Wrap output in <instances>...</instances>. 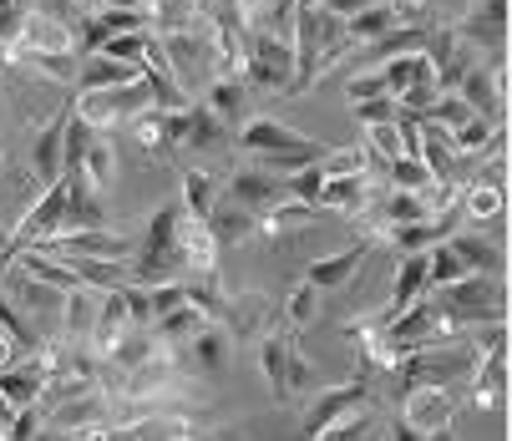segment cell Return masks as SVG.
I'll use <instances>...</instances> for the list:
<instances>
[{
	"instance_id": "cell-37",
	"label": "cell",
	"mask_w": 512,
	"mask_h": 441,
	"mask_svg": "<svg viewBox=\"0 0 512 441\" xmlns=\"http://www.w3.org/2000/svg\"><path fill=\"white\" fill-rule=\"evenodd\" d=\"M132 142H142L148 153H168V137H163V107H148L132 117Z\"/></svg>"
},
{
	"instance_id": "cell-35",
	"label": "cell",
	"mask_w": 512,
	"mask_h": 441,
	"mask_svg": "<svg viewBox=\"0 0 512 441\" xmlns=\"http://www.w3.org/2000/svg\"><path fill=\"white\" fill-rule=\"evenodd\" d=\"M148 46H153V36L148 31H127V36H112L102 51H92V56H112V61H127V66H142V56H148Z\"/></svg>"
},
{
	"instance_id": "cell-34",
	"label": "cell",
	"mask_w": 512,
	"mask_h": 441,
	"mask_svg": "<svg viewBox=\"0 0 512 441\" xmlns=\"http://www.w3.org/2000/svg\"><path fill=\"white\" fill-rule=\"evenodd\" d=\"M315 168L325 178H350V173H371V158H365V147H340V153H320Z\"/></svg>"
},
{
	"instance_id": "cell-9",
	"label": "cell",
	"mask_w": 512,
	"mask_h": 441,
	"mask_svg": "<svg viewBox=\"0 0 512 441\" xmlns=\"http://www.w3.org/2000/svg\"><path fill=\"white\" fill-rule=\"evenodd\" d=\"M315 137H305L300 127H289L279 117H249L239 127V147L249 158H274V153H300V147H310Z\"/></svg>"
},
{
	"instance_id": "cell-5",
	"label": "cell",
	"mask_w": 512,
	"mask_h": 441,
	"mask_svg": "<svg viewBox=\"0 0 512 441\" xmlns=\"http://www.w3.org/2000/svg\"><path fill=\"white\" fill-rule=\"evenodd\" d=\"M46 345V340H41ZM51 376H56V350L46 345V350H31V355H16L6 371H0V396H6L16 411L21 406H36L41 401V391L51 386Z\"/></svg>"
},
{
	"instance_id": "cell-48",
	"label": "cell",
	"mask_w": 512,
	"mask_h": 441,
	"mask_svg": "<svg viewBox=\"0 0 512 441\" xmlns=\"http://www.w3.org/2000/svg\"><path fill=\"white\" fill-rule=\"evenodd\" d=\"M26 16H31V6H26V0H0V41H6V36H16Z\"/></svg>"
},
{
	"instance_id": "cell-24",
	"label": "cell",
	"mask_w": 512,
	"mask_h": 441,
	"mask_svg": "<svg viewBox=\"0 0 512 441\" xmlns=\"http://www.w3.org/2000/svg\"><path fill=\"white\" fill-rule=\"evenodd\" d=\"M457 97L472 107V117H482V122H492V112H502V92H497V82H492V71H487V61H477L467 77L457 82Z\"/></svg>"
},
{
	"instance_id": "cell-46",
	"label": "cell",
	"mask_w": 512,
	"mask_h": 441,
	"mask_svg": "<svg viewBox=\"0 0 512 441\" xmlns=\"http://www.w3.org/2000/svg\"><path fill=\"white\" fill-rule=\"evenodd\" d=\"M365 426H371V406L355 411V416H345V421H335V426H330V431H320L315 441H360V436H365Z\"/></svg>"
},
{
	"instance_id": "cell-42",
	"label": "cell",
	"mask_w": 512,
	"mask_h": 441,
	"mask_svg": "<svg viewBox=\"0 0 512 441\" xmlns=\"http://www.w3.org/2000/svg\"><path fill=\"white\" fill-rule=\"evenodd\" d=\"M31 66L41 71V77H51V82H71V87H77V71H82L77 51H66V56H31Z\"/></svg>"
},
{
	"instance_id": "cell-43",
	"label": "cell",
	"mask_w": 512,
	"mask_h": 441,
	"mask_svg": "<svg viewBox=\"0 0 512 441\" xmlns=\"http://www.w3.org/2000/svg\"><path fill=\"white\" fill-rule=\"evenodd\" d=\"M213 142H224V122H218L203 102H193V137H188V147H213Z\"/></svg>"
},
{
	"instance_id": "cell-16",
	"label": "cell",
	"mask_w": 512,
	"mask_h": 441,
	"mask_svg": "<svg viewBox=\"0 0 512 441\" xmlns=\"http://www.w3.org/2000/svg\"><path fill=\"white\" fill-rule=\"evenodd\" d=\"M376 203L371 193V173H350V178H325L320 188V208L325 213H345V218H365Z\"/></svg>"
},
{
	"instance_id": "cell-11",
	"label": "cell",
	"mask_w": 512,
	"mask_h": 441,
	"mask_svg": "<svg viewBox=\"0 0 512 441\" xmlns=\"http://www.w3.org/2000/svg\"><path fill=\"white\" fill-rule=\"evenodd\" d=\"M71 117H77V107H61L41 132H36V147H31V173H36V183L41 188H51V183H61V153H66V127H71Z\"/></svg>"
},
{
	"instance_id": "cell-25",
	"label": "cell",
	"mask_w": 512,
	"mask_h": 441,
	"mask_svg": "<svg viewBox=\"0 0 512 441\" xmlns=\"http://www.w3.org/2000/svg\"><path fill=\"white\" fill-rule=\"evenodd\" d=\"M208 229H213V239L224 244V249H229V244H249V239L259 234V213H249V208H239V203H229V198H218Z\"/></svg>"
},
{
	"instance_id": "cell-20",
	"label": "cell",
	"mask_w": 512,
	"mask_h": 441,
	"mask_svg": "<svg viewBox=\"0 0 512 441\" xmlns=\"http://www.w3.org/2000/svg\"><path fill=\"white\" fill-rule=\"evenodd\" d=\"M97 305H102L97 289H66L61 294V340L87 345L92 340V325H97Z\"/></svg>"
},
{
	"instance_id": "cell-19",
	"label": "cell",
	"mask_w": 512,
	"mask_h": 441,
	"mask_svg": "<svg viewBox=\"0 0 512 441\" xmlns=\"http://www.w3.org/2000/svg\"><path fill=\"white\" fill-rule=\"evenodd\" d=\"M365 254H371V244H350V249H340V254H325V259H315L310 269H305V279L320 289V294H330V289H340V284H350L355 274H360V264H365Z\"/></svg>"
},
{
	"instance_id": "cell-33",
	"label": "cell",
	"mask_w": 512,
	"mask_h": 441,
	"mask_svg": "<svg viewBox=\"0 0 512 441\" xmlns=\"http://www.w3.org/2000/svg\"><path fill=\"white\" fill-rule=\"evenodd\" d=\"M193 421L188 416H168V411H153L148 421L132 426V441H193Z\"/></svg>"
},
{
	"instance_id": "cell-23",
	"label": "cell",
	"mask_w": 512,
	"mask_h": 441,
	"mask_svg": "<svg viewBox=\"0 0 512 441\" xmlns=\"http://www.w3.org/2000/svg\"><path fill=\"white\" fill-rule=\"evenodd\" d=\"M127 31H148V21H142L137 11L107 6V11L87 16V26H82V46H87V56H92V51H102V46H107L112 36H127Z\"/></svg>"
},
{
	"instance_id": "cell-32",
	"label": "cell",
	"mask_w": 512,
	"mask_h": 441,
	"mask_svg": "<svg viewBox=\"0 0 512 441\" xmlns=\"http://www.w3.org/2000/svg\"><path fill=\"white\" fill-rule=\"evenodd\" d=\"M203 325H208V315H203L198 305H178V310H168V315L153 325V335H158L163 345H188Z\"/></svg>"
},
{
	"instance_id": "cell-27",
	"label": "cell",
	"mask_w": 512,
	"mask_h": 441,
	"mask_svg": "<svg viewBox=\"0 0 512 441\" xmlns=\"http://www.w3.org/2000/svg\"><path fill=\"white\" fill-rule=\"evenodd\" d=\"M142 77V66H127V61H112V56H87L82 71H77V87L82 92H107V87H127Z\"/></svg>"
},
{
	"instance_id": "cell-51",
	"label": "cell",
	"mask_w": 512,
	"mask_h": 441,
	"mask_svg": "<svg viewBox=\"0 0 512 441\" xmlns=\"http://www.w3.org/2000/svg\"><path fill=\"white\" fill-rule=\"evenodd\" d=\"M11 360H16V345H11L6 335H0V371H6V365H11Z\"/></svg>"
},
{
	"instance_id": "cell-31",
	"label": "cell",
	"mask_w": 512,
	"mask_h": 441,
	"mask_svg": "<svg viewBox=\"0 0 512 441\" xmlns=\"http://www.w3.org/2000/svg\"><path fill=\"white\" fill-rule=\"evenodd\" d=\"M320 300H325V294H320L310 279H300L295 289L284 294V305H279L284 325H289V330H305V325H315V315H320Z\"/></svg>"
},
{
	"instance_id": "cell-18",
	"label": "cell",
	"mask_w": 512,
	"mask_h": 441,
	"mask_svg": "<svg viewBox=\"0 0 512 441\" xmlns=\"http://www.w3.org/2000/svg\"><path fill=\"white\" fill-rule=\"evenodd\" d=\"M467 381H472V406H482V411L502 406V401H507V350L477 355V365H472Z\"/></svg>"
},
{
	"instance_id": "cell-3",
	"label": "cell",
	"mask_w": 512,
	"mask_h": 441,
	"mask_svg": "<svg viewBox=\"0 0 512 441\" xmlns=\"http://www.w3.org/2000/svg\"><path fill=\"white\" fill-rule=\"evenodd\" d=\"M77 122H87L92 132H107V127H117V122H127V117H137V112H148L153 107V87L148 82H127V87H107V92H82L77 102Z\"/></svg>"
},
{
	"instance_id": "cell-15",
	"label": "cell",
	"mask_w": 512,
	"mask_h": 441,
	"mask_svg": "<svg viewBox=\"0 0 512 441\" xmlns=\"http://www.w3.org/2000/svg\"><path fill=\"white\" fill-rule=\"evenodd\" d=\"M229 340H234V330L229 325H218V320H208L188 345H178L183 350V360H188V371H198V376H218L229 365Z\"/></svg>"
},
{
	"instance_id": "cell-30",
	"label": "cell",
	"mask_w": 512,
	"mask_h": 441,
	"mask_svg": "<svg viewBox=\"0 0 512 441\" xmlns=\"http://www.w3.org/2000/svg\"><path fill=\"white\" fill-rule=\"evenodd\" d=\"M213 208H218V188H213V178H208L203 168H188V173H183V213L198 218V224H208Z\"/></svg>"
},
{
	"instance_id": "cell-12",
	"label": "cell",
	"mask_w": 512,
	"mask_h": 441,
	"mask_svg": "<svg viewBox=\"0 0 512 441\" xmlns=\"http://www.w3.org/2000/svg\"><path fill=\"white\" fill-rule=\"evenodd\" d=\"M6 289H11L6 300L21 310V320H26V325H31V320H51V315H61V289H51V284L31 279L21 264L6 274ZM31 330H36V325H31ZM36 335H41V330H36Z\"/></svg>"
},
{
	"instance_id": "cell-21",
	"label": "cell",
	"mask_w": 512,
	"mask_h": 441,
	"mask_svg": "<svg viewBox=\"0 0 512 441\" xmlns=\"http://www.w3.org/2000/svg\"><path fill=\"white\" fill-rule=\"evenodd\" d=\"M203 107L224 122V127H229V122L244 127V122H249V87H244L239 77H213V82L203 87Z\"/></svg>"
},
{
	"instance_id": "cell-50",
	"label": "cell",
	"mask_w": 512,
	"mask_h": 441,
	"mask_svg": "<svg viewBox=\"0 0 512 441\" xmlns=\"http://www.w3.org/2000/svg\"><path fill=\"white\" fill-rule=\"evenodd\" d=\"M391 441H426V436H421L416 426H406V421H396V426H391Z\"/></svg>"
},
{
	"instance_id": "cell-28",
	"label": "cell",
	"mask_w": 512,
	"mask_h": 441,
	"mask_svg": "<svg viewBox=\"0 0 512 441\" xmlns=\"http://www.w3.org/2000/svg\"><path fill=\"white\" fill-rule=\"evenodd\" d=\"M82 178H87V188H92V193H107V183L117 178V147H112L102 132H92V142H87Z\"/></svg>"
},
{
	"instance_id": "cell-29",
	"label": "cell",
	"mask_w": 512,
	"mask_h": 441,
	"mask_svg": "<svg viewBox=\"0 0 512 441\" xmlns=\"http://www.w3.org/2000/svg\"><path fill=\"white\" fill-rule=\"evenodd\" d=\"M462 218H472V224H497L502 208H507V188H492V183H467L462 193Z\"/></svg>"
},
{
	"instance_id": "cell-49",
	"label": "cell",
	"mask_w": 512,
	"mask_h": 441,
	"mask_svg": "<svg viewBox=\"0 0 512 441\" xmlns=\"http://www.w3.org/2000/svg\"><path fill=\"white\" fill-rule=\"evenodd\" d=\"M472 183H492V188H507V147H502V153H492L487 158V168L472 178Z\"/></svg>"
},
{
	"instance_id": "cell-38",
	"label": "cell",
	"mask_w": 512,
	"mask_h": 441,
	"mask_svg": "<svg viewBox=\"0 0 512 441\" xmlns=\"http://www.w3.org/2000/svg\"><path fill=\"white\" fill-rule=\"evenodd\" d=\"M426 122H436V127H447V132H457V127H467L472 122V107L457 97V92H442L431 102V112H426Z\"/></svg>"
},
{
	"instance_id": "cell-14",
	"label": "cell",
	"mask_w": 512,
	"mask_h": 441,
	"mask_svg": "<svg viewBox=\"0 0 512 441\" xmlns=\"http://www.w3.org/2000/svg\"><path fill=\"white\" fill-rule=\"evenodd\" d=\"M16 41H21L26 61H31V56H66V51H77V36H71V26L56 21V16H46V11H31V16L21 21Z\"/></svg>"
},
{
	"instance_id": "cell-47",
	"label": "cell",
	"mask_w": 512,
	"mask_h": 441,
	"mask_svg": "<svg viewBox=\"0 0 512 441\" xmlns=\"http://www.w3.org/2000/svg\"><path fill=\"white\" fill-rule=\"evenodd\" d=\"M396 117V102L391 97H376V102H355V122L371 127V122H391Z\"/></svg>"
},
{
	"instance_id": "cell-36",
	"label": "cell",
	"mask_w": 512,
	"mask_h": 441,
	"mask_svg": "<svg viewBox=\"0 0 512 441\" xmlns=\"http://www.w3.org/2000/svg\"><path fill=\"white\" fill-rule=\"evenodd\" d=\"M0 335H6V340L16 345V355H21V350H31V345H41V335L21 320V310L6 300V294H0Z\"/></svg>"
},
{
	"instance_id": "cell-8",
	"label": "cell",
	"mask_w": 512,
	"mask_h": 441,
	"mask_svg": "<svg viewBox=\"0 0 512 441\" xmlns=\"http://www.w3.org/2000/svg\"><path fill=\"white\" fill-rule=\"evenodd\" d=\"M452 31L462 41H472L482 56H497L507 46V0H472Z\"/></svg>"
},
{
	"instance_id": "cell-45",
	"label": "cell",
	"mask_w": 512,
	"mask_h": 441,
	"mask_svg": "<svg viewBox=\"0 0 512 441\" xmlns=\"http://www.w3.org/2000/svg\"><path fill=\"white\" fill-rule=\"evenodd\" d=\"M163 137H168V153L188 147V137H193V107H183V112H163Z\"/></svg>"
},
{
	"instance_id": "cell-53",
	"label": "cell",
	"mask_w": 512,
	"mask_h": 441,
	"mask_svg": "<svg viewBox=\"0 0 512 441\" xmlns=\"http://www.w3.org/2000/svg\"><path fill=\"white\" fill-rule=\"evenodd\" d=\"M426 441H457V436H452V431H431Z\"/></svg>"
},
{
	"instance_id": "cell-7",
	"label": "cell",
	"mask_w": 512,
	"mask_h": 441,
	"mask_svg": "<svg viewBox=\"0 0 512 441\" xmlns=\"http://www.w3.org/2000/svg\"><path fill=\"white\" fill-rule=\"evenodd\" d=\"M401 421L416 426L421 436L452 431V421H457V396H452L447 386H411V391H401Z\"/></svg>"
},
{
	"instance_id": "cell-1",
	"label": "cell",
	"mask_w": 512,
	"mask_h": 441,
	"mask_svg": "<svg viewBox=\"0 0 512 441\" xmlns=\"http://www.w3.org/2000/svg\"><path fill=\"white\" fill-rule=\"evenodd\" d=\"M431 310H436V325L442 335H462L472 325H487V320H507V289H502V274H467L457 284H442L426 294Z\"/></svg>"
},
{
	"instance_id": "cell-13",
	"label": "cell",
	"mask_w": 512,
	"mask_h": 441,
	"mask_svg": "<svg viewBox=\"0 0 512 441\" xmlns=\"http://www.w3.org/2000/svg\"><path fill=\"white\" fill-rule=\"evenodd\" d=\"M218 254H224V244L213 239V229L183 213V224H178V264H183L188 274L218 279Z\"/></svg>"
},
{
	"instance_id": "cell-4",
	"label": "cell",
	"mask_w": 512,
	"mask_h": 441,
	"mask_svg": "<svg viewBox=\"0 0 512 441\" xmlns=\"http://www.w3.org/2000/svg\"><path fill=\"white\" fill-rule=\"evenodd\" d=\"M396 26H431V16H426L421 0H371L365 11H355L345 21V41L355 51V46H371V41L391 36Z\"/></svg>"
},
{
	"instance_id": "cell-17",
	"label": "cell",
	"mask_w": 512,
	"mask_h": 441,
	"mask_svg": "<svg viewBox=\"0 0 512 441\" xmlns=\"http://www.w3.org/2000/svg\"><path fill=\"white\" fill-rule=\"evenodd\" d=\"M132 330V320H127V300H122V289H107L102 294V305H97V325H92V355H112L117 345H122V335Z\"/></svg>"
},
{
	"instance_id": "cell-40",
	"label": "cell",
	"mask_w": 512,
	"mask_h": 441,
	"mask_svg": "<svg viewBox=\"0 0 512 441\" xmlns=\"http://www.w3.org/2000/svg\"><path fill=\"white\" fill-rule=\"evenodd\" d=\"M386 173H391V188H406V193H426V188L436 183L421 158H401V163H391Z\"/></svg>"
},
{
	"instance_id": "cell-22",
	"label": "cell",
	"mask_w": 512,
	"mask_h": 441,
	"mask_svg": "<svg viewBox=\"0 0 512 441\" xmlns=\"http://www.w3.org/2000/svg\"><path fill=\"white\" fill-rule=\"evenodd\" d=\"M447 249L467 264V274H502V244H492L487 234H472V229H457L452 239H447Z\"/></svg>"
},
{
	"instance_id": "cell-44",
	"label": "cell",
	"mask_w": 512,
	"mask_h": 441,
	"mask_svg": "<svg viewBox=\"0 0 512 441\" xmlns=\"http://www.w3.org/2000/svg\"><path fill=\"white\" fill-rule=\"evenodd\" d=\"M41 426H46V411H41V406H21V411L11 416V426H6V441H36Z\"/></svg>"
},
{
	"instance_id": "cell-39",
	"label": "cell",
	"mask_w": 512,
	"mask_h": 441,
	"mask_svg": "<svg viewBox=\"0 0 512 441\" xmlns=\"http://www.w3.org/2000/svg\"><path fill=\"white\" fill-rule=\"evenodd\" d=\"M122 300H127V320H132V330H153V325H158V315H153V289H148V284H127V289H122Z\"/></svg>"
},
{
	"instance_id": "cell-6",
	"label": "cell",
	"mask_w": 512,
	"mask_h": 441,
	"mask_svg": "<svg viewBox=\"0 0 512 441\" xmlns=\"http://www.w3.org/2000/svg\"><path fill=\"white\" fill-rule=\"evenodd\" d=\"M371 406V386H365V376H350L345 386H330V391H320L315 401H310V411H305V436L315 441L320 431H330L335 421H345V416H355V411H365Z\"/></svg>"
},
{
	"instance_id": "cell-26",
	"label": "cell",
	"mask_w": 512,
	"mask_h": 441,
	"mask_svg": "<svg viewBox=\"0 0 512 441\" xmlns=\"http://www.w3.org/2000/svg\"><path fill=\"white\" fill-rule=\"evenodd\" d=\"M416 158L431 168V178H447L452 173V163H457V153H452V132L447 127H436V122H426V117H416Z\"/></svg>"
},
{
	"instance_id": "cell-41",
	"label": "cell",
	"mask_w": 512,
	"mask_h": 441,
	"mask_svg": "<svg viewBox=\"0 0 512 441\" xmlns=\"http://www.w3.org/2000/svg\"><path fill=\"white\" fill-rule=\"evenodd\" d=\"M376 97H391V87H386V71L381 66H365V71H355L350 77V102H376ZM396 102V97H391Z\"/></svg>"
},
{
	"instance_id": "cell-10",
	"label": "cell",
	"mask_w": 512,
	"mask_h": 441,
	"mask_svg": "<svg viewBox=\"0 0 512 441\" xmlns=\"http://www.w3.org/2000/svg\"><path fill=\"white\" fill-rule=\"evenodd\" d=\"M224 198L264 218L274 203L289 198V178H274V173H264V168H239V173L229 178V193H224Z\"/></svg>"
},
{
	"instance_id": "cell-2",
	"label": "cell",
	"mask_w": 512,
	"mask_h": 441,
	"mask_svg": "<svg viewBox=\"0 0 512 441\" xmlns=\"http://www.w3.org/2000/svg\"><path fill=\"white\" fill-rule=\"evenodd\" d=\"M249 92H295V46L284 31H254L249 36V66H244Z\"/></svg>"
},
{
	"instance_id": "cell-52",
	"label": "cell",
	"mask_w": 512,
	"mask_h": 441,
	"mask_svg": "<svg viewBox=\"0 0 512 441\" xmlns=\"http://www.w3.org/2000/svg\"><path fill=\"white\" fill-rule=\"evenodd\" d=\"M11 416H16V406H11L6 396H0V426H11Z\"/></svg>"
}]
</instances>
